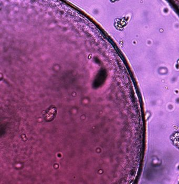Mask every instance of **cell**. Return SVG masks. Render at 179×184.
<instances>
[{
  "mask_svg": "<svg viewBox=\"0 0 179 184\" xmlns=\"http://www.w3.org/2000/svg\"><path fill=\"white\" fill-rule=\"evenodd\" d=\"M56 115H57L56 108L54 106H52L47 109L45 114H44L45 120L49 122L52 121L55 119Z\"/></svg>",
  "mask_w": 179,
  "mask_h": 184,
  "instance_id": "6da1fadb",
  "label": "cell"
}]
</instances>
